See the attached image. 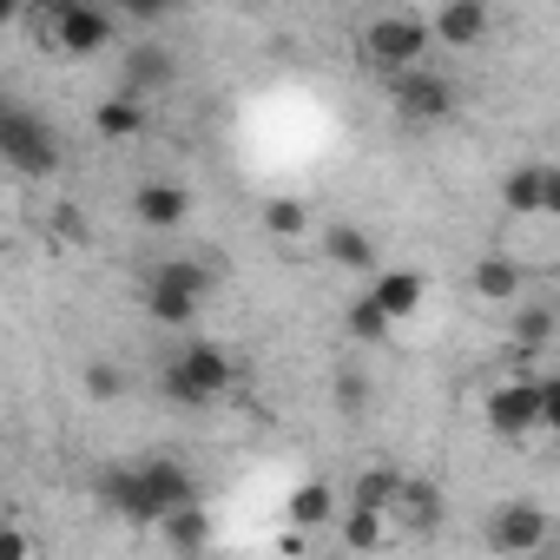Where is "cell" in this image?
<instances>
[{"label":"cell","mask_w":560,"mask_h":560,"mask_svg":"<svg viewBox=\"0 0 560 560\" xmlns=\"http://www.w3.org/2000/svg\"><path fill=\"white\" fill-rule=\"evenodd\" d=\"M159 389L178 402V409H205L231 389V357L218 343H185L165 370H159Z\"/></svg>","instance_id":"cell-1"},{"label":"cell","mask_w":560,"mask_h":560,"mask_svg":"<svg viewBox=\"0 0 560 560\" xmlns=\"http://www.w3.org/2000/svg\"><path fill=\"white\" fill-rule=\"evenodd\" d=\"M429 47H435V27L416 21V14H376L363 27V60L376 73H409V67L429 60Z\"/></svg>","instance_id":"cell-2"},{"label":"cell","mask_w":560,"mask_h":560,"mask_svg":"<svg viewBox=\"0 0 560 560\" xmlns=\"http://www.w3.org/2000/svg\"><path fill=\"white\" fill-rule=\"evenodd\" d=\"M0 159H8L21 178H54L60 172V139H54V126L40 113L8 106L0 113Z\"/></svg>","instance_id":"cell-3"},{"label":"cell","mask_w":560,"mask_h":560,"mask_svg":"<svg viewBox=\"0 0 560 560\" xmlns=\"http://www.w3.org/2000/svg\"><path fill=\"white\" fill-rule=\"evenodd\" d=\"M40 21H47V47L54 54H67V60H86V54H106L113 47V14L100 8V0H67V8H40Z\"/></svg>","instance_id":"cell-4"},{"label":"cell","mask_w":560,"mask_h":560,"mask_svg":"<svg viewBox=\"0 0 560 560\" xmlns=\"http://www.w3.org/2000/svg\"><path fill=\"white\" fill-rule=\"evenodd\" d=\"M494 250H508L527 277H547V270H560V218L553 211H508Z\"/></svg>","instance_id":"cell-5"},{"label":"cell","mask_w":560,"mask_h":560,"mask_svg":"<svg viewBox=\"0 0 560 560\" xmlns=\"http://www.w3.org/2000/svg\"><path fill=\"white\" fill-rule=\"evenodd\" d=\"M389 100H396V113H402L409 126H442L462 93H455L448 73H435V67L422 60V67H409V73H389Z\"/></svg>","instance_id":"cell-6"},{"label":"cell","mask_w":560,"mask_h":560,"mask_svg":"<svg viewBox=\"0 0 560 560\" xmlns=\"http://www.w3.org/2000/svg\"><path fill=\"white\" fill-rule=\"evenodd\" d=\"M481 416H488V429H494V435L527 442L534 429H547V396H540V383H534V376H508V383H494V389H488Z\"/></svg>","instance_id":"cell-7"},{"label":"cell","mask_w":560,"mask_h":560,"mask_svg":"<svg viewBox=\"0 0 560 560\" xmlns=\"http://www.w3.org/2000/svg\"><path fill=\"white\" fill-rule=\"evenodd\" d=\"M494 553H540L547 540H553V527H547V508H534V501H501L494 514H488V534H481Z\"/></svg>","instance_id":"cell-8"},{"label":"cell","mask_w":560,"mask_h":560,"mask_svg":"<svg viewBox=\"0 0 560 560\" xmlns=\"http://www.w3.org/2000/svg\"><path fill=\"white\" fill-rule=\"evenodd\" d=\"M185 211H191V198H185V185H172V178H145V185L132 191V218H139L145 231H178Z\"/></svg>","instance_id":"cell-9"},{"label":"cell","mask_w":560,"mask_h":560,"mask_svg":"<svg viewBox=\"0 0 560 560\" xmlns=\"http://www.w3.org/2000/svg\"><path fill=\"white\" fill-rule=\"evenodd\" d=\"M389 521H396L402 534H435V527H442V488L402 475V488H396V501H389Z\"/></svg>","instance_id":"cell-10"},{"label":"cell","mask_w":560,"mask_h":560,"mask_svg":"<svg viewBox=\"0 0 560 560\" xmlns=\"http://www.w3.org/2000/svg\"><path fill=\"white\" fill-rule=\"evenodd\" d=\"M429 27H435V40H442V47L468 54V47H481V40H488V0H442V14H435Z\"/></svg>","instance_id":"cell-11"},{"label":"cell","mask_w":560,"mask_h":560,"mask_svg":"<svg viewBox=\"0 0 560 560\" xmlns=\"http://www.w3.org/2000/svg\"><path fill=\"white\" fill-rule=\"evenodd\" d=\"M178 80V60H172V47H159V40H145V47H132L126 54V73H119V93H159V86H172Z\"/></svg>","instance_id":"cell-12"},{"label":"cell","mask_w":560,"mask_h":560,"mask_svg":"<svg viewBox=\"0 0 560 560\" xmlns=\"http://www.w3.org/2000/svg\"><path fill=\"white\" fill-rule=\"evenodd\" d=\"M159 547H165V553H205V547H211V508L185 501V508L159 514Z\"/></svg>","instance_id":"cell-13"},{"label":"cell","mask_w":560,"mask_h":560,"mask_svg":"<svg viewBox=\"0 0 560 560\" xmlns=\"http://www.w3.org/2000/svg\"><path fill=\"white\" fill-rule=\"evenodd\" d=\"M521 284H527V270H521L508 250H488V257L468 270V291H475V298H488V304H514V298H521Z\"/></svg>","instance_id":"cell-14"},{"label":"cell","mask_w":560,"mask_h":560,"mask_svg":"<svg viewBox=\"0 0 560 560\" xmlns=\"http://www.w3.org/2000/svg\"><path fill=\"white\" fill-rule=\"evenodd\" d=\"M370 298H376L396 324H409V317L422 311L429 284H422V270H376V277H370Z\"/></svg>","instance_id":"cell-15"},{"label":"cell","mask_w":560,"mask_h":560,"mask_svg":"<svg viewBox=\"0 0 560 560\" xmlns=\"http://www.w3.org/2000/svg\"><path fill=\"white\" fill-rule=\"evenodd\" d=\"M198 304H205V298H198V291H185L178 277H159V270L145 277V317H152V324H191V317H198Z\"/></svg>","instance_id":"cell-16"},{"label":"cell","mask_w":560,"mask_h":560,"mask_svg":"<svg viewBox=\"0 0 560 560\" xmlns=\"http://www.w3.org/2000/svg\"><path fill=\"white\" fill-rule=\"evenodd\" d=\"M93 126H100V139H139L145 132V100L139 93H113V100H100Z\"/></svg>","instance_id":"cell-17"},{"label":"cell","mask_w":560,"mask_h":560,"mask_svg":"<svg viewBox=\"0 0 560 560\" xmlns=\"http://www.w3.org/2000/svg\"><path fill=\"white\" fill-rule=\"evenodd\" d=\"M317 250H324L330 264H343V270H376V244H370V231H357V224H330Z\"/></svg>","instance_id":"cell-18"},{"label":"cell","mask_w":560,"mask_h":560,"mask_svg":"<svg viewBox=\"0 0 560 560\" xmlns=\"http://www.w3.org/2000/svg\"><path fill=\"white\" fill-rule=\"evenodd\" d=\"M501 205L508 211H540L547 205V165H514L501 178Z\"/></svg>","instance_id":"cell-19"},{"label":"cell","mask_w":560,"mask_h":560,"mask_svg":"<svg viewBox=\"0 0 560 560\" xmlns=\"http://www.w3.org/2000/svg\"><path fill=\"white\" fill-rule=\"evenodd\" d=\"M343 508H337V488L330 481H304L298 494H291V521L298 527H324V521H337Z\"/></svg>","instance_id":"cell-20"},{"label":"cell","mask_w":560,"mask_h":560,"mask_svg":"<svg viewBox=\"0 0 560 560\" xmlns=\"http://www.w3.org/2000/svg\"><path fill=\"white\" fill-rule=\"evenodd\" d=\"M264 231H270L277 244H304V237H311V211H304L298 198H270V205H264Z\"/></svg>","instance_id":"cell-21"},{"label":"cell","mask_w":560,"mask_h":560,"mask_svg":"<svg viewBox=\"0 0 560 560\" xmlns=\"http://www.w3.org/2000/svg\"><path fill=\"white\" fill-rule=\"evenodd\" d=\"M389 330H396V317H389L376 298H357V304H350V337H357V343H389Z\"/></svg>","instance_id":"cell-22"},{"label":"cell","mask_w":560,"mask_h":560,"mask_svg":"<svg viewBox=\"0 0 560 560\" xmlns=\"http://www.w3.org/2000/svg\"><path fill=\"white\" fill-rule=\"evenodd\" d=\"M514 343H521L527 357H540V350L553 343V311H547V304H521V317H514Z\"/></svg>","instance_id":"cell-23"},{"label":"cell","mask_w":560,"mask_h":560,"mask_svg":"<svg viewBox=\"0 0 560 560\" xmlns=\"http://www.w3.org/2000/svg\"><path fill=\"white\" fill-rule=\"evenodd\" d=\"M383 521L389 514H376V508H343V547H383L389 540Z\"/></svg>","instance_id":"cell-24"},{"label":"cell","mask_w":560,"mask_h":560,"mask_svg":"<svg viewBox=\"0 0 560 560\" xmlns=\"http://www.w3.org/2000/svg\"><path fill=\"white\" fill-rule=\"evenodd\" d=\"M396 488H402V475H389V468H376V475H363V481L350 488V508H376V514H389V501H396Z\"/></svg>","instance_id":"cell-25"},{"label":"cell","mask_w":560,"mask_h":560,"mask_svg":"<svg viewBox=\"0 0 560 560\" xmlns=\"http://www.w3.org/2000/svg\"><path fill=\"white\" fill-rule=\"evenodd\" d=\"M119 8H126V14H132L139 27H165V21H172V14L185 8V0H119Z\"/></svg>","instance_id":"cell-26"},{"label":"cell","mask_w":560,"mask_h":560,"mask_svg":"<svg viewBox=\"0 0 560 560\" xmlns=\"http://www.w3.org/2000/svg\"><path fill=\"white\" fill-rule=\"evenodd\" d=\"M86 396H100V402H119V396H126V376H119L113 363H93V370H86Z\"/></svg>","instance_id":"cell-27"},{"label":"cell","mask_w":560,"mask_h":560,"mask_svg":"<svg viewBox=\"0 0 560 560\" xmlns=\"http://www.w3.org/2000/svg\"><path fill=\"white\" fill-rule=\"evenodd\" d=\"M337 402H343V409H350V416H357V409H363V402H370V383H363V376H357V370H343V376H337Z\"/></svg>","instance_id":"cell-28"},{"label":"cell","mask_w":560,"mask_h":560,"mask_svg":"<svg viewBox=\"0 0 560 560\" xmlns=\"http://www.w3.org/2000/svg\"><path fill=\"white\" fill-rule=\"evenodd\" d=\"M540 396H547V435H560V376H547Z\"/></svg>","instance_id":"cell-29"},{"label":"cell","mask_w":560,"mask_h":560,"mask_svg":"<svg viewBox=\"0 0 560 560\" xmlns=\"http://www.w3.org/2000/svg\"><path fill=\"white\" fill-rule=\"evenodd\" d=\"M0 560H27V540L8 527V534H0Z\"/></svg>","instance_id":"cell-30"},{"label":"cell","mask_w":560,"mask_h":560,"mask_svg":"<svg viewBox=\"0 0 560 560\" xmlns=\"http://www.w3.org/2000/svg\"><path fill=\"white\" fill-rule=\"evenodd\" d=\"M540 211H553V218H560V165H547V205H540Z\"/></svg>","instance_id":"cell-31"},{"label":"cell","mask_w":560,"mask_h":560,"mask_svg":"<svg viewBox=\"0 0 560 560\" xmlns=\"http://www.w3.org/2000/svg\"><path fill=\"white\" fill-rule=\"evenodd\" d=\"M0 14H8V21H21V14H27V0H0Z\"/></svg>","instance_id":"cell-32"},{"label":"cell","mask_w":560,"mask_h":560,"mask_svg":"<svg viewBox=\"0 0 560 560\" xmlns=\"http://www.w3.org/2000/svg\"><path fill=\"white\" fill-rule=\"evenodd\" d=\"M40 8H67V0H40Z\"/></svg>","instance_id":"cell-33"}]
</instances>
